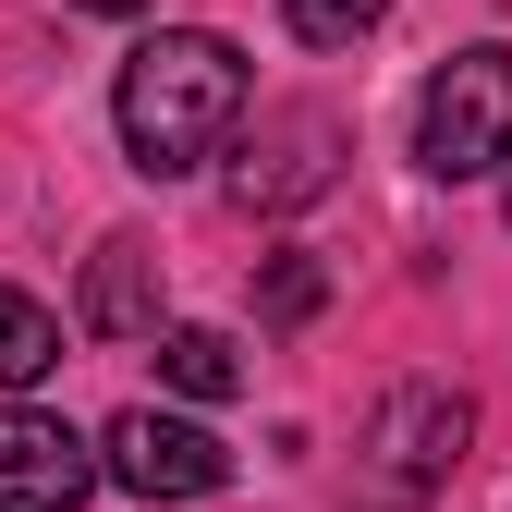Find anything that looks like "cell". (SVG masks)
Returning a JSON list of instances; mask_svg holds the SVG:
<instances>
[{"instance_id": "cell-1", "label": "cell", "mask_w": 512, "mask_h": 512, "mask_svg": "<svg viewBox=\"0 0 512 512\" xmlns=\"http://www.w3.org/2000/svg\"><path fill=\"white\" fill-rule=\"evenodd\" d=\"M244 122V49L208 37V25H159L135 61H122V147H135V171H196L232 147Z\"/></svg>"}, {"instance_id": "cell-2", "label": "cell", "mask_w": 512, "mask_h": 512, "mask_svg": "<svg viewBox=\"0 0 512 512\" xmlns=\"http://www.w3.org/2000/svg\"><path fill=\"white\" fill-rule=\"evenodd\" d=\"M415 159L439 183H476L512 159V49H452L415 98Z\"/></svg>"}, {"instance_id": "cell-3", "label": "cell", "mask_w": 512, "mask_h": 512, "mask_svg": "<svg viewBox=\"0 0 512 512\" xmlns=\"http://www.w3.org/2000/svg\"><path fill=\"white\" fill-rule=\"evenodd\" d=\"M98 476H110V488H135V500H208V488L232 476V452H220L196 415H159V403H135V415H110V439H98Z\"/></svg>"}, {"instance_id": "cell-4", "label": "cell", "mask_w": 512, "mask_h": 512, "mask_svg": "<svg viewBox=\"0 0 512 512\" xmlns=\"http://www.w3.org/2000/svg\"><path fill=\"white\" fill-rule=\"evenodd\" d=\"M98 488V439H74L37 403H0V512H74Z\"/></svg>"}, {"instance_id": "cell-5", "label": "cell", "mask_w": 512, "mask_h": 512, "mask_svg": "<svg viewBox=\"0 0 512 512\" xmlns=\"http://www.w3.org/2000/svg\"><path fill=\"white\" fill-rule=\"evenodd\" d=\"M464 439H476V403H464V391H439V378H415V391L378 403L366 452H378V476H391V488H439V476L464 464Z\"/></svg>"}, {"instance_id": "cell-6", "label": "cell", "mask_w": 512, "mask_h": 512, "mask_svg": "<svg viewBox=\"0 0 512 512\" xmlns=\"http://www.w3.org/2000/svg\"><path fill=\"white\" fill-rule=\"evenodd\" d=\"M330 159H342V122L330 110H281L269 147L244 159V208H305L317 183H330Z\"/></svg>"}, {"instance_id": "cell-7", "label": "cell", "mask_w": 512, "mask_h": 512, "mask_svg": "<svg viewBox=\"0 0 512 512\" xmlns=\"http://www.w3.org/2000/svg\"><path fill=\"white\" fill-rule=\"evenodd\" d=\"M86 330H98V342L159 330V256H147L135 232H110V244H98V269H86Z\"/></svg>"}, {"instance_id": "cell-8", "label": "cell", "mask_w": 512, "mask_h": 512, "mask_svg": "<svg viewBox=\"0 0 512 512\" xmlns=\"http://www.w3.org/2000/svg\"><path fill=\"white\" fill-rule=\"evenodd\" d=\"M159 378L183 403H232L244 391V354H232V330H159Z\"/></svg>"}, {"instance_id": "cell-9", "label": "cell", "mask_w": 512, "mask_h": 512, "mask_svg": "<svg viewBox=\"0 0 512 512\" xmlns=\"http://www.w3.org/2000/svg\"><path fill=\"white\" fill-rule=\"evenodd\" d=\"M49 366H61V317H49L37 293L0 281V391H37Z\"/></svg>"}, {"instance_id": "cell-10", "label": "cell", "mask_w": 512, "mask_h": 512, "mask_svg": "<svg viewBox=\"0 0 512 512\" xmlns=\"http://www.w3.org/2000/svg\"><path fill=\"white\" fill-rule=\"evenodd\" d=\"M378 13H391V0H281V25H293L305 49H354Z\"/></svg>"}, {"instance_id": "cell-11", "label": "cell", "mask_w": 512, "mask_h": 512, "mask_svg": "<svg viewBox=\"0 0 512 512\" xmlns=\"http://www.w3.org/2000/svg\"><path fill=\"white\" fill-rule=\"evenodd\" d=\"M317 305H330V281H317V256H281V269H269V293H256V317H269V330H305Z\"/></svg>"}, {"instance_id": "cell-12", "label": "cell", "mask_w": 512, "mask_h": 512, "mask_svg": "<svg viewBox=\"0 0 512 512\" xmlns=\"http://www.w3.org/2000/svg\"><path fill=\"white\" fill-rule=\"evenodd\" d=\"M86 13H147V0H86Z\"/></svg>"}, {"instance_id": "cell-13", "label": "cell", "mask_w": 512, "mask_h": 512, "mask_svg": "<svg viewBox=\"0 0 512 512\" xmlns=\"http://www.w3.org/2000/svg\"><path fill=\"white\" fill-rule=\"evenodd\" d=\"M500 208H512V196H500Z\"/></svg>"}]
</instances>
